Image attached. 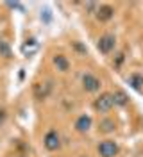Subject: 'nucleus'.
<instances>
[{
  "label": "nucleus",
  "mask_w": 143,
  "mask_h": 157,
  "mask_svg": "<svg viewBox=\"0 0 143 157\" xmlns=\"http://www.w3.org/2000/svg\"><path fill=\"white\" fill-rule=\"evenodd\" d=\"M0 52H2V54H4V56H6V57H9V56H11L9 45H7V43H6V41H4V39H0Z\"/></svg>",
  "instance_id": "nucleus-12"
},
{
  "label": "nucleus",
  "mask_w": 143,
  "mask_h": 157,
  "mask_svg": "<svg viewBox=\"0 0 143 157\" xmlns=\"http://www.w3.org/2000/svg\"><path fill=\"white\" fill-rule=\"evenodd\" d=\"M4 118H6V113H4V111H0V123L4 121Z\"/></svg>",
  "instance_id": "nucleus-14"
},
{
  "label": "nucleus",
  "mask_w": 143,
  "mask_h": 157,
  "mask_svg": "<svg viewBox=\"0 0 143 157\" xmlns=\"http://www.w3.org/2000/svg\"><path fill=\"white\" fill-rule=\"evenodd\" d=\"M113 97H114V104H118V105H125L129 102V98H127V95L124 91H116Z\"/></svg>",
  "instance_id": "nucleus-11"
},
{
  "label": "nucleus",
  "mask_w": 143,
  "mask_h": 157,
  "mask_svg": "<svg viewBox=\"0 0 143 157\" xmlns=\"http://www.w3.org/2000/svg\"><path fill=\"white\" fill-rule=\"evenodd\" d=\"M113 47H114V36H111V34H105L98 39V50L102 54H109L113 50Z\"/></svg>",
  "instance_id": "nucleus-3"
},
{
  "label": "nucleus",
  "mask_w": 143,
  "mask_h": 157,
  "mask_svg": "<svg viewBox=\"0 0 143 157\" xmlns=\"http://www.w3.org/2000/svg\"><path fill=\"white\" fill-rule=\"evenodd\" d=\"M54 64H56L57 70H61V71H66L68 66H70V64H68V59L65 57V56H61V54L54 57Z\"/></svg>",
  "instance_id": "nucleus-9"
},
{
  "label": "nucleus",
  "mask_w": 143,
  "mask_h": 157,
  "mask_svg": "<svg viewBox=\"0 0 143 157\" xmlns=\"http://www.w3.org/2000/svg\"><path fill=\"white\" fill-rule=\"evenodd\" d=\"M82 86H84L86 91H97V89L100 88V80L95 75H91V73H86L84 77H82Z\"/></svg>",
  "instance_id": "nucleus-4"
},
{
  "label": "nucleus",
  "mask_w": 143,
  "mask_h": 157,
  "mask_svg": "<svg viewBox=\"0 0 143 157\" xmlns=\"http://www.w3.org/2000/svg\"><path fill=\"white\" fill-rule=\"evenodd\" d=\"M75 127H77L79 132H86L88 128L91 127V120H89V116H81L75 121Z\"/></svg>",
  "instance_id": "nucleus-8"
},
{
  "label": "nucleus",
  "mask_w": 143,
  "mask_h": 157,
  "mask_svg": "<svg viewBox=\"0 0 143 157\" xmlns=\"http://www.w3.org/2000/svg\"><path fill=\"white\" fill-rule=\"evenodd\" d=\"M45 147L48 150H57L59 148V136H57L56 130L47 132V136H45Z\"/></svg>",
  "instance_id": "nucleus-5"
},
{
  "label": "nucleus",
  "mask_w": 143,
  "mask_h": 157,
  "mask_svg": "<svg viewBox=\"0 0 143 157\" xmlns=\"http://www.w3.org/2000/svg\"><path fill=\"white\" fill-rule=\"evenodd\" d=\"M113 127H114V123H113V121H109V120L102 123V130H105V132H109V130H113Z\"/></svg>",
  "instance_id": "nucleus-13"
},
{
  "label": "nucleus",
  "mask_w": 143,
  "mask_h": 157,
  "mask_svg": "<svg viewBox=\"0 0 143 157\" xmlns=\"http://www.w3.org/2000/svg\"><path fill=\"white\" fill-rule=\"evenodd\" d=\"M38 50V41L36 39H27V43L22 47V52H23V56H32L34 52Z\"/></svg>",
  "instance_id": "nucleus-6"
},
{
  "label": "nucleus",
  "mask_w": 143,
  "mask_h": 157,
  "mask_svg": "<svg viewBox=\"0 0 143 157\" xmlns=\"http://www.w3.org/2000/svg\"><path fill=\"white\" fill-rule=\"evenodd\" d=\"M113 105H114V97L111 95V93H104V95H100V97L97 98V102H95L97 111H100V113H107Z\"/></svg>",
  "instance_id": "nucleus-1"
},
{
  "label": "nucleus",
  "mask_w": 143,
  "mask_h": 157,
  "mask_svg": "<svg viewBox=\"0 0 143 157\" xmlns=\"http://www.w3.org/2000/svg\"><path fill=\"white\" fill-rule=\"evenodd\" d=\"M113 7H109V6H102L100 9H98V13H97V16H98V20L100 21H107V20L113 16Z\"/></svg>",
  "instance_id": "nucleus-7"
},
{
  "label": "nucleus",
  "mask_w": 143,
  "mask_h": 157,
  "mask_svg": "<svg viewBox=\"0 0 143 157\" xmlns=\"http://www.w3.org/2000/svg\"><path fill=\"white\" fill-rule=\"evenodd\" d=\"M98 154L102 157H114L118 154V147L114 141H102L98 145Z\"/></svg>",
  "instance_id": "nucleus-2"
},
{
  "label": "nucleus",
  "mask_w": 143,
  "mask_h": 157,
  "mask_svg": "<svg viewBox=\"0 0 143 157\" xmlns=\"http://www.w3.org/2000/svg\"><path fill=\"white\" fill-rule=\"evenodd\" d=\"M129 84H131L134 89H141V86H143V75H140V73H133L131 78H129Z\"/></svg>",
  "instance_id": "nucleus-10"
}]
</instances>
